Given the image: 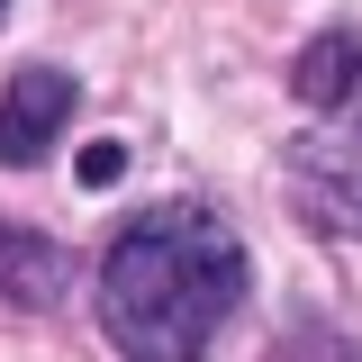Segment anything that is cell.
<instances>
[{"label": "cell", "mask_w": 362, "mask_h": 362, "mask_svg": "<svg viewBox=\"0 0 362 362\" xmlns=\"http://www.w3.org/2000/svg\"><path fill=\"white\" fill-rule=\"evenodd\" d=\"M245 290H254V254L199 199L136 209L100 254V326L127 362H199L218 326L245 308Z\"/></svg>", "instance_id": "1"}, {"label": "cell", "mask_w": 362, "mask_h": 362, "mask_svg": "<svg viewBox=\"0 0 362 362\" xmlns=\"http://www.w3.org/2000/svg\"><path fill=\"white\" fill-rule=\"evenodd\" d=\"M73 109H82V82L64 64H18L9 90H0V173H37L45 154L64 145Z\"/></svg>", "instance_id": "2"}, {"label": "cell", "mask_w": 362, "mask_h": 362, "mask_svg": "<svg viewBox=\"0 0 362 362\" xmlns=\"http://www.w3.org/2000/svg\"><path fill=\"white\" fill-rule=\"evenodd\" d=\"M290 199L335 235H362V145L344 136H299L290 145Z\"/></svg>", "instance_id": "3"}, {"label": "cell", "mask_w": 362, "mask_h": 362, "mask_svg": "<svg viewBox=\"0 0 362 362\" xmlns=\"http://www.w3.org/2000/svg\"><path fill=\"white\" fill-rule=\"evenodd\" d=\"M64 281H73V263H64V245H54V235L0 218V299H9V308H54V299H64Z\"/></svg>", "instance_id": "4"}, {"label": "cell", "mask_w": 362, "mask_h": 362, "mask_svg": "<svg viewBox=\"0 0 362 362\" xmlns=\"http://www.w3.org/2000/svg\"><path fill=\"white\" fill-rule=\"evenodd\" d=\"M362 82V45L354 28H326V37H308V54L290 64V90L308 100V109H344V90Z\"/></svg>", "instance_id": "5"}, {"label": "cell", "mask_w": 362, "mask_h": 362, "mask_svg": "<svg viewBox=\"0 0 362 362\" xmlns=\"http://www.w3.org/2000/svg\"><path fill=\"white\" fill-rule=\"evenodd\" d=\"M263 362H362V335H354V326H335V317H299V326L272 335Z\"/></svg>", "instance_id": "6"}, {"label": "cell", "mask_w": 362, "mask_h": 362, "mask_svg": "<svg viewBox=\"0 0 362 362\" xmlns=\"http://www.w3.org/2000/svg\"><path fill=\"white\" fill-rule=\"evenodd\" d=\"M118 173H127V145H90V154H82V181H90V190H109Z\"/></svg>", "instance_id": "7"}, {"label": "cell", "mask_w": 362, "mask_h": 362, "mask_svg": "<svg viewBox=\"0 0 362 362\" xmlns=\"http://www.w3.org/2000/svg\"><path fill=\"white\" fill-rule=\"evenodd\" d=\"M0 18H9V0H0Z\"/></svg>", "instance_id": "8"}, {"label": "cell", "mask_w": 362, "mask_h": 362, "mask_svg": "<svg viewBox=\"0 0 362 362\" xmlns=\"http://www.w3.org/2000/svg\"><path fill=\"white\" fill-rule=\"evenodd\" d=\"M354 90H362V82H354Z\"/></svg>", "instance_id": "9"}]
</instances>
